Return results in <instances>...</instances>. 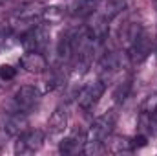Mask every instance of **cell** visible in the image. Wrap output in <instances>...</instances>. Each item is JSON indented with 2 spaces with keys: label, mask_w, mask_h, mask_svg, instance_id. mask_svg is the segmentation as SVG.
<instances>
[{
  "label": "cell",
  "mask_w": 157,
  "mask_h": 156,
  "mask_svg": "<svg viewBox=\"0 0 157 156\" xmlns=\"http://www.w3.org/2000/svg\"><path fill=\"white\" fill-rule=\"evenodd\" d=\"M115 119H117V116L113 112H106L93 121L90 132L86 134V142H84V149H82L84 154H99L104 151V143L110 138V134L113 132Z\"/></svg>",
  "instance_id": "cell-1"
},
{
  "label": "cell",
  "mask_w": 157,
  "mask_h": 156,
  "mask_svg": "<svg viewBox=\"0 0 157 156\" xmlns=\"http://www.w3.org/2000/svg\"><path fill=\"white\" fill-rule=\"evenodd\" d=\"M40 101V90L37 86H31V84H26V86H20L15 96L11 97V101L7 103L9 109L13 110H18V112H26L29 114Z\"/></svg>",
  "instance_id": "cell-2"
},
{
  "label": "cell",
  "mask_w": 157,
  "mask_h": 156,
  "mask_svg": "<svg viewBox=\"0 0 157 156\" xmlns=\"http://www.w3.org/2000/svg\"><path fill=\"white\" fill-rule=\"evenodd\" d=\"M0 127L9 136H18L28 127V114L26 112L13 110L7 105H4V109L0 110Z\"/></svg>",
  "instance_id": "cell-3"
},
{
  "label": "cell",
  "mask_w": 157,
  "mask_h": 156,
  "mask_svg": "<svg viewBox=\"0 0 157 156\" xmlns=\"http://www.w3.org/2000/svg\"><path fill=\"white\" fill-rule=\"evenodd\" d=\"M44 11H46V7H44L42 2H39V0H29V2L20 4L15 9L11 20L15 24H31V22H35V20H39V18L44 17Z\"/></svg>",
  "instance_id": "cell-4"
},
{
  "label": "cell",
  "mask_w": 157,
  "mask_h": 156,
  "mask_svg": "<svg viewBox=\"0 0 157 156\" xmlns=\"http://www.w3.org/2000/svg\"><path fill=\"white\" fill-rule=\"evenodd\" d=\"M48 40H49V28L46 24H37L24 33L22 44L28 51H42L48 46Z\"/></svg>",
  "instance_id": "cell-5"
},
{
  "label": "cell",
  "mask_w": 157,
  "mask_h": 156,
  "mask_svg": "<svg viewBox=\"0 0 157 156\" xmlns=\"http://www.w3.org/2000/svg\"><path fill=\"white\" fill-rule=\"evenodd\" d=\"M44 143V132L35 129V130H24L18 134V140L15 143V153L17 154H33L37 153Z\"/></svg>",
  "instance_id": "cell-6"
},
{
  "label": "cell",
  "mask_w": 157,
  "mask_h": 156,
  "mask_svg": "<svg viewBox=\"0 0 157 156\" xmlns=\"http://www.w3.org/2000/svg\"><path fill=\"white\" fill-rule=\"evenodd\" d=\"M104 90H106V83H104V79H99V81H95V83L84 86V88L78 92V107H80L82 110H90V109H93V105L102 97Z\"/></svg>",
  "instance_id": "cell-7"
},
{
  "label": "cell",
  "mask_w": 157,
  "mask_h": 156,
  "mask_svg": "<svg viewBox=\"0 0 157 156\" xmlns=\"http://www.w3.org/2000/svg\"><path fill=\"white\" fill-rule=\"evenodd\" d=\"M128 51H130V59H132L133 64H139V63H143L148 57V53H150V39H148L146 31H143L137 39L130 44Z\"/></svg>",
  "instance_id": "cell-8"
},
{
  "label": "cell",
  "mask_w": 157,
  "mask_h": 156,
  "mask_svg": "<svg viewBox=\"0 0 157 156\" xmlns=\"http://www.w3.org/2000/svg\"><path fill=\"white\" fill-rule=\"evenodd\" d=\"M20 66L29 74H42L48 70V61L42 55V51H28L20 59Z\"/></svg>",
  "instance_id": "cell-9"
},
{
  "label": "cell",
  "mask_w": 157,
  "mask_h": 156,
  "mask_svg": "<svg viewBox=\"0 0 157 156\" xmlns=\"http://www.w3.org/2000/svg\"><path fill=\"white\" fill-rule=\"evenodd\" d=\"M84 142H86V134L75 130L73 134H70L68 138H64L59 143V153L60 154H77V153H82Z\"/></svg>",
  "instance_id": "cell-10"
},
{
  "label": "cell",
  "mask_w": 157,
  "mask_h": 156,
  "mask_svg": "<svg viewBox=\"0 0 157 156\" xmlns=\"http://www.w3.org/2000/svg\"><path fill=\"white\" fill-rule=\"evenodd\" d=\"M68 125V109L66 107H57L55 112L51 114L49 121H48V132L49 136H59L64 132Z\"/></svg>",
  "instance_id": "cell-11"
},
{
  "label": "cell",
  "mask_w": 157,
  "mask_h": 156,
  "mask_svg": "<svg viewBox=\"0 0 157 156\" xmlns=\"http://www.w3.org/2000/svg\"><path fill=\"white\" fill-rule=\"evenodd\" d=\"M99 7V0H73L71 4V15L77 18L91 17Z\"/></svg>",
  "instance_id": "cell-12"
},
{
  "label": "cell",
  "mask_w": 157,
  "mask_h": 156,
  "mask_svg": "<svg viewBox=\"0 0 157 156\" xmlns=\"http://www.w3.org/2000/svg\"><path fill=\"white\" fill-rule=\"evenodd\" d=\"M99 68H101V74H102V76H112L113 72H117L119 68H121V55H119L117 51L106 53V55L101 59Z\"/></svg>",
  "instance_id": "cell-13"
},
{
  "label": "cell",
  "mask_w": 157,
  "mask_h": 156,
  "mask_svg": "<svg viewBox=\"0 0 157 156\" xmlns=\"http://www.w3.org/2000/svg\"><path fill=\"white\" fill-rule=\"evenodd\" d=\"M124 7H126V0H108L104 4V9H102V15L101 17L104 20L112 22L117 15H121L124 11Z\"/></svg>",
  "instance_id": "cell-14"
},
{
  "label": "cell",
  "mask_w": 157,
  "mask_h": 156,
  "mask_svg": "<svg viewBox=\"0 0 157 156\" xmlns=\"http://www.w3.org/2000/svg\"><path fill=\"white\" fill-rule=\"evenodd\" d=\"M141 119H143V127L146 129V132L152 136H157V107L148 112H141Z\"/></svg>",
  "instance_id": "cell-15"
},
{
  "label": "cell",
  "mask_w": 157,
  "mask_h": 156,
  "mask_svg": "<svg viewBox=\"0 0 157 156\" xmlns=\"http://www.w3.org/2000/svg\"><path fill=\"white\" fill-rule=\"evenodd\" d=\"M110 151L112 153H130V151H133V145H132V140H128V138H115V142H110Z\"/></svg>",
  "instance_id": "cell-16"
},
{
  "label": "cell",
  "mask_w": 157,
  "mask_h": 156,
  "mask_svg": "<svg viewBox=\"0 0 157 156\" xmlns=\"http://www.w3.org/2000/svg\"><path fill=\"white\" fill-rule=\"evenodd\" d=\"M130 81H124V83H121L117 88H115V92H113V99H115V103H124V99L128 97V92H130Z\"/></svg>",
  "instance_id": "cell-17"
},
{
  "label": "cell",
  "mask_w": 157,
  "mask_h": 156,
  "mask_svg": "<svg viewBox=\"0 0 157 156\" xmlns=\"http://www.w3.org/2000/svg\"><path fill=\"white\" fill-rule=\"evenodd\" d=\"M15 76H17V68H13L11 64L0 66V79L2 81H11V79H15Z\"/></svg>",
  "instance_id": "cell-18"
},
{
  "label": "cell",
  "mask_w": 157,
  "mask_h": 156,
  "mask_svg": "<svg viewBox=\"0 0 157 156\" xmlns=\"http://www.w3.org/2000/svg\"><path fill=\"white\" fill-rule=\"evenodd\" d=\"M146 142H148V140H146V136H143V134H141V136H135V138L132 140V145H133V149H141V147H144V145H146Z\"/></svg>",
  "instance_id": "cell-19"
},
{
  "label": "cell",
  "mask_w": 157,
  "mask_h": 156,
  "mask_svg": "<svg viewBox=\"0 0 157 156\" xmlns=\"http://www.w3.org/2000/svg\"><path fill=\"white\" fill-rule=\"evenodd\" d=\"M154 6H155V9H157V0H154Z\"/></svg>",
  "instance_id": "cell-20"
},
{
  "label": "cell",
  "mask_w": 157,
  "mask_h": 156,
  "mask_svg": "<svg viewBox=\"0 0 157 156\" xmlns=\"http://www.w3.org/2000/svg\"><path fill=\"white\" fill-rule=\"evenodd\" d=\"M155 57H157V48H155Z\"/></svg>",
  "instance_id": "cell-21"
}]
</instances>
